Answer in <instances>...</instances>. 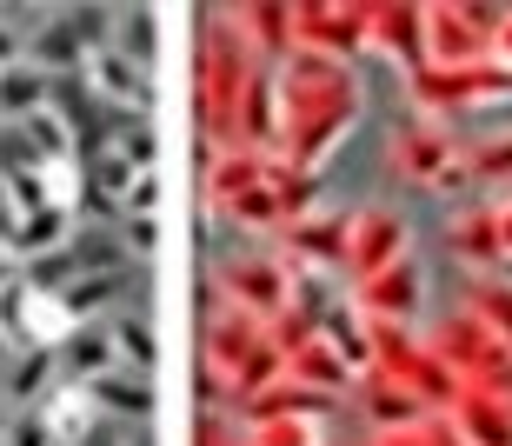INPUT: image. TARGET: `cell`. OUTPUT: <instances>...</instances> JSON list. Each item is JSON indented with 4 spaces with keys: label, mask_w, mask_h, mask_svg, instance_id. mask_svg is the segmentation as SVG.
<instances>
[{
    "label": "cell",
    "mask_w": 512,
    "mask_h": 446,
    "mask_svg": "<svg viewBox=\"0 0 512 446\" xmlns=\"http://www.w3.org/2000/svg\"><path fill=\"white\" fill-rule=\"evenodd\" d=\"M87 74H94V87L107 100H140V74H133L120 54H94V60H87Z\"/></svg>",
    "instance_id": "cell-1"
},
{
    "label": "cell",
    "mask_w": 512,
    "mask_h": 446,
    "mask_svg": "<svg viewBox=\"0 0 512 446\" xmlns=\"http://www.w3.org/2000/svg\"><path fill=\"white\" fill-rule=\"evenodd\" d=\"M0 107H7V114H34L40 107V74L34 67H0Z\"/></svg>",
    "instance_id": "cell-3"
},
{
    "label": "cell",
    "mask_w": 512,
    "mask_h": 446,
    "mask_svg": "<svg viewBox=\"0 0 512 446\" xmlns=\"http://www.w3.org/2000/svg\"><path fill=\"white\" fill-rule=\"evenodd\" d=\"M60 227H67V214L60 207H47V214H27L20 220V253H47L60 240Z\"/></svg>",
    "instance_id": "cell-4"
},
{
    "label": "cell",
    "mask_w": 512,
    "mask_h": 446,
    "mask_svg": "<svg viewBox=\"0 0 512 446\" xmlns=\"http://www.w3.org/2000/svg\"><path fill=\"white\" fill-rule=\"evenodd\" d=\"M87 393H54V407H47V433H54V440H80V433H87Z\"/></svg>",
    "instance_id": "cell-2"
},
{
    "label": "cell",
    "mask_w": 512,
    "mask_h": 446,
    "mask_svg": "<svg viewBox=\"0 0 512 446\" xmlns=\"http://www.w3.org/2000/svg\"><path fill=\"white\" fill-rule=\"evenodd\" d=\"M0 287H7V260H0Z\"/></svg>",
    "instance_id": "cell-11"
},
{
    "label": "cell",
    "mask_w": 512,
    "mask_h": 446,
    "mask_svg": "<svg viewBox=\"0 0 512 446\" xmlns=\"http://www.w3.org/2000/svg\"><path fill=\"white\" fill-rule=\"evenodd\" d=\"M0 353H7V333H0Z\"/></svg>",
    "instance_id": "cell-12"
},
{
    "label": "cell",
    "mask_w": 512,
    "mask_h": 446,
    "mask_svg": "<svg viewBox=\"0 0 512 446\" xmlns=\"http://www.w3.org/2000/svg\"><path fill=\"white\" fill-rule=\"evenodd\" d=\"M54 433H47V420H27V427H14V446H47Z\"/></svg>",
    "instance_id": "cell-10"
},
{
    "label": "cell",
    "mask_w": 512,
    "mask_h": 446,
    "mask_svg": "<svg viewBox=\"0 0 512 446\" xmlns=\"http://www.w3.org/2000/svg\"><path fill=\"white\" fill-rule=\"evenodd\" d=\"M100 187L114 200H127V154H114V160H100Z\"/></svg>",
    "instance_id": "cell-8"
},
{
    "label": "cell",
    "mask_w": 512,
    "mask_h": 446,
    "mask_svg": "<svg viewBox=\"0 0 512 446\" xmlns=\"http://www.w3.org/2000/svg\"><path fill=\"white\" fill-rule=\"evenodd\" d=\"M27 127H34V140L47 147V154H60V147H67V127H60L47 107H34V114H27Z\"/></svg>",
    "instance_id": "cell-5"
},
{
    "label": "cell",
    "mask_w": 512,
    "mask_h": 446,
    "mask_svg": "<svg viewBox=\"0 0 512 446\" xmlns=\"http://www.w3.org/2000/svg\"><path fill=\"white\" fill-rule=\"evenodd\" d=\"M94 387L107 393V407H127V413L147 407V387H127V380H94Z\"/></svg>",
    "instance_id": "cell-7"
},
{
    "label": "cell",
    "mask_w": 512,
    "mask_h": 446,
    "mask_svg": "<svg viewBox=\"0 0 512 446\" xmlns=\"http://www.w3.org/2000/svg\"><path fill=\"white\" fill-rule=\"evenodd\" d=\"M74 360H80V367H100V360H107V347H100L94 333H80V340H74Z\"/></svg>",
    "instance_id": "cell-9"
},
{
    "label": "cell",
    "mask_w": 512,
    "mask_h": 446,
    "mask_svg": "<svg viewBox=\"0 0 512 446\" xmlns=\"http://www.w3.org/2000/svg\"><path fill=\"white\" fill-rule=\"evenodd\" d=\"M40 373H47V347H27V360H20L7 380H14V393H34V387H40Z\"/></svg>",
    "instance_id": "cell-6"
}]
</instances>
